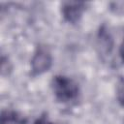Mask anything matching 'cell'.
I'll list each match as a JSON object with an SVG mask.
<instances>
[{
  "label": "cell",
  "mask_w": 124,
  "mask_h": 124,
  "mask_svg": "<svg viewBox=\"0 0 124 124\" xmlns=\"http://www.w3.org/2000/svg\"><path fill=\"white\" fill-rule=\"evenodd\" d=\"M51 63L52 59L49 51L44 46H39L31 60V68L33 75H41L48 71L51 67Z\"/></svg>",
  "instance_id": "obj_2"
},
{
  "label": "cell",
  "mask_w": 124,
  "mask_h": 124,
  "mask_svg": "<svg viewBox=\"0 0 124 124\" xmlns=\"http://www.w3.org/2000/svg\"><path fill=\"white\" fill-rule=\"evenodd\" d=\"M120 54H121V57L124 61V41H123V43L121 45V47H120Z\"/></svg>",
  "instance_id": "obj_6"
},
{
  "label": "cell",
  "mask_w": 124,
  "mask_h": 124,
  "mask_svg": "<svg viewBox=\"0 0 124 124\" xmlns=\"http://www.w3.org/2000/svg\"><path fill=\"white\" fill-rule=\"evenodd\" d=\"M52 91L55 98L62 103L75 101L79 94L78 83L65 76H55L51 80Z\"/></svg>",
  "instance_id": "obj_1"
},
{
  "label": "cell",
  "mask_w": 124,
  "mask_h": 124,
  "mask_svg": "<svg viewBox=\"0 0 124 124\" xmlns=\"http://www.w3.org/2000/svg\"><path fill=\"white\" fill-rule=\"evenodd\" d=\"M85 9V3L80 1H65L61 4L63 17L69 23H78Z\"/></svg>",
  "instance_id": "obj_3"
},
{
  "label": "cell",
  "mask_w": 124,
  "mask_h": 124,
  "mask_svg": "<svg viewBox=\"0 0 124 124\" xmlns=\"http://www.w3.org/2000/svg\"><path fill=\"white\" fill-rule=\"evenodd\" d=\"M25 120L15 111L3 110L1 113L0 124H24Z\"/></svg>",
  "instance_id": "obj_4"
},
{
  "label": "cell",
  "mask_w": 124,
  "mask_h": 124,
  "mask_svg": "<svg viewBox=\"0 0 124 124\" xmlns=\"http://www.w3.org/2000/svg\"><path fill=\"white\" fill-rule=\"evenodd\" d=\"M35 124H53V123H51L46 115H42L35 121Z\"/></svg>",
  "instance_id": "obj_5"
}]
</instances>
